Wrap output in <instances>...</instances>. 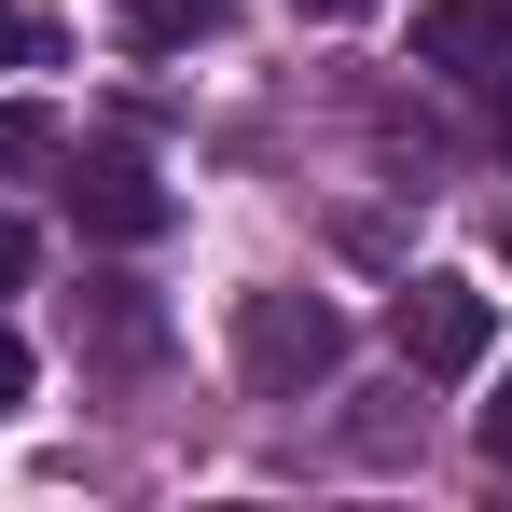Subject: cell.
I'll return each instance as SVG.
<instances>
[{
  "label": "cell",
  "mask_w": 512,
  "mask_h": 512,
  "mask_svg": "<svg viewBox=\"0 0 512 512\" xmlns=\"http://www.w3.org/2000/svg\"><path fill=\"white\" fill-rule=\"evenodd\" d=\"M236 360H250V388L291 402V388H319L346 360V305H319V291H250V305H236Z\"/></svg>",
  "instance_id": "cell-1"
},
{
  "label": "cell",
  "mask_w": 512,
  "mask_h": 512,
  "mask_svg": "<svg viewBox=\"0 0 512 512\" xmlns=\"http://www.w3.org/2000/svg\"><path fill=\"white\" fill-rule=\"evenodd\" d=\"M485 346H499V305L471 277H416L402 291V360L416 374H485Z\"/></svg>",
  "instance_id": "cell-2"
},
{
  "label": "cell",
  "mask_w": 512,
  "mask_h": 512,
  "mask_svg": "<svg viewBox=\"0 0 512 512\" xmlns=\"http://www.w3.org/2000/svg\"><path fill=\"white\" fill-rule=\"evenodd\" d=\"M416 70L499 84V70H512V0H416Z\"/></svg>",
  "instance_id": "cell-3"
},
{
  "label": "cell",
  "mask_w": 512,
  "mask_h": 512,
  "mask_svg": "<svg viewBox=\"0 0 512 512\" xmlns=\"http://www.w3.org/2000/svg\"><path fill=\"white\" fill-rule=\"evenodd\" d=\"M70 222L139 250V236H167V180L139 167V153H84V180H70Z\"/></svg>",
  "instance_id": "cell-4"
},
{
  "label": "cell",
  "mask_w": 512,
  "mask_h": 512,
  "mask_svg": "<svg viewBox=\"0 0 512 512\" xmlns=\"http://www.w3.org/2000/svg\"><path fill=\"white\" fill-rule=\"evenodd\" d=\"M14 167H56V111H28V97H0V180Z\"/></svg>",
  "instance_id": "cell-5"
},
{
  "label": "cell",
  "mask_w": 512,
  "mask_h": 512,
  "mask_svg": "<svg viewBox=\"0 0 512 512\" xmlns=\"http://www.w3.org/2000/svg\"><path fill=\"white\" fill-rule=\"evenodd\" d=\"M84 346H97V360H139V346H153V319H139V305L111 291V305H97V319H84Z\"/></svg>",
  "instance_id": "cell-6"
},
{
  "label": "cell",
  "mask_w": 512,
  "mask_h": 512,
  "mask_svg": "<svg viewBox=\"0 0 512 512\" xmlns=\"http://www.w3.org/2000/svg\"><path fill=\"white\" fill-rule=\"evenodd\" d=\"M125 14H139V42H180V28H208L222 0H125Z\"/></svg>",
  "instance_id": "cell-7"
},
{
  "label": "cell",
  "mask_w": 512,
  "mask_h": 512,
  "mask_svg": "<svg viewBox=\"0 0 512 512\" xmlns=\"http://www.w3.org/2000/svg\"><path fill=\"white\" fill-rule=\"evenodd\" d=\"M28 56H42V28H28V14L0 0V70H28Z\"/></svg>",
  "instance_id": "cell-8"
},
{
  "label": "cell",
  "mask_w": 512,
  "mask_h": 512,
  "mask_svg": "<svg viewBox=\"0 0 512 512\" xmlns=\"http://www.w3.org/2000/svg\"><path fill=\"white\" fill-rule=\"evenodd\" d=\"M14 402H28V346L0 333V416H14Z\"/></svg>",
  "instance_id": "cell-9"
},
{
  "label": "cell",
  "mask_w": 512,
  "mask_h": 512,
  "mask_svg": "<svg viewBox=\"0 0 512 512\" xmlns=\"http://www.w3.org/2000/svg\"><path fill=\"white\" fill-rule=\"evenodd\" d=\"M0 291H28V222H0Z\"/></svg>",
  "instance_id": "cell-10"
},
{
  "label": "cell",
  "mask_w": 512,
  "mask_h": 512,
  "mask_svg": "<svg viewBox=\"0 0 512 512\" xmlns=\"http://www.w3.org/2000/svg\"><path fill=\"white\" fill-rule=\"evenodd\" d=\"M485 457H512V374H499V402H485Z\"/></svg>",
  "instance_id": "cell-11"
},
{
  "label": "cell",
  "mask_w": 512,
  "mask_h": 512,
  "mask_svg": "<svg viewBox=\"0 0 512 512\" xmlns=\"http://www.w3.org/2000/svg\"><path fill=\"white\" fill-rule=\"evenodd\" d=\"M499 153H512V70H499Z\"/></svg>",
  "instance_id": "cell-12"
},
{
  "label": "cell",
  "mask_w": 512,
  "mask_h": 512,
  "mask_svg": "<svg viewBox=\"0 0 512 512\" xmlns=\"http://www.w3.org/2000/svg\"><path fill=\"white\" fill-rule=\"evenodd\" d=\"M305 14H374V0H305Z\"/></svg>",
  "instance_id": "cell-13"
},
{
  "label": "cell",
  "mask_w": 512,
  "mask_h": 512,
  "mask_svg": "<svg viewBox=\"0 0 512 512\" xmlns=\"http://www.w3.org/2000/svg\"><path fill=\"white\" fill-rule=\"evenodd\" d=\"M499 250H512V222H499Z\"/></svg>",
  "instance_id": "cell-14"
}]
</instances>
